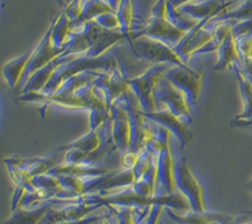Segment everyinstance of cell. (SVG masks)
I'll return each mask as SVG.
<instances>
[{
    "mask_svg": "<svg viewBox=\"0 0 252 224\" xmlns=\"http://www.w3.org/2000/svg\"><path fill=\"white\" fill-rule=\"evenodd\" d=\"M116 67H119L118 59L112 55H103L98 58H89L80 56L75 59L61 64L56 69V72L53 73L43 91L39 93H43L47 96L55 95L68 78L81 72H86V71H106L107 72V71L115 69Z\"/></svg>",
    "mask_w": 252,
    "mask_h": 224,
    "instance_id": "cell-1",
    "label": "cell"
},
{
    "mask_svg": "<svg viewBox=\"0 0 252 224\" xmlns=\"http://www.w3.org/2000/svg\"><path fill=\"white\" fill-rule=\"evenodd\" d=\"M172 66L173 64L169 63L154 64L150 68L145 69L141 75L127 80V86L138 97L143 112L157 111V102L154 98L155 87Z\"/></svg>",
    "mask_w": 252,
    "mask_h": 224,
    "instance_id": "cell-2",
    "label": "cell"
},
{
    "mask_svg": "<svg viewBox=\"0 0 252 224\" xmlns=\"http://www.w3.org/2000/svg\"><path fill=\"white\" fill-rule=\"evenodd\" d=\"M132 52L140 59L152 63H169L173 66H188L175 53L174 49L160 40L150 37H136L129 42Z\"/></svg>",
    "mask_w": 252,
    "mask_h": 224,
    "instance_id": "cell-3",
    "label": "cell"
},
{
    "mask_svg": "<svg viewBox=\"0 0 252 224\" xmlns=\"http://www.w3.org/2000/svg\"><path fill=\"white\" fill-rule=\"evenodd\" d=\"M174 180L178 192L188 199L190 209L195 213L206 212L203 189L184 156L174 160Z\"/></svg>",
    "mask_w": 252,
    "mask_h": 224,
    "instance_id": "cell-4",
    "label": "cell"
},
{
    "mask_svg": "<svg viewBox=\"0 0 252 224\" xmlns=\"http://www.w3.org/2000/svg\"><path fill=\"white\" fill-rule=\"evenodd\" d=\"M154 98L155 102L165 105L166 110H169L172 113L178 116L187 125H192L193 116L189 111V105L187 102L186 95L181 89L173 86L172 82L165 76H163L160 81L158 82L157 87H155Z\"/></svg>",
    "mask_w": 252,
    "mask_h": 224,
    "instance_id": "cell-5",
    "label": "cell"
},
{
    "mask_svg": "<svg viewBox=\"0 0 252 224\" xmlns=\"http://www.w3.org/2000/svg\"><path fill=\"white\" fill-rule=\"evenodd\" d=\"M164 76L172 82L173 86L186 95L189 106L194 107L198 104L203 82V75L201 72H197L189 66H172Z\"/></svg>",
    "mask_w": 252,
    "mask_h": 224,
    "instance_id": "cell-6",
    "label": "cell"
},
{
    "mask_svg": "<svg viewBox=\"0 0 252 224\" xmlns=\"http://www.w3.org/2000/svg\"><path fill=\"white\" fill-rule=\"evenodd\" d=\"M187 33L188 32H184L182 29L173 26L168 19H163V18H150L146 22L145 27L143 29L131 32L129 42L132 38L145 35V37H150L153 39L160 40V42L168 44V46L174 49L178 44L181 43L182 39L186 37Z\"/></svg>",
    "mask_w": 252,
    "mask_h": 224,
    "instance_id": "cell-7",
    "label": "cell"
},
{
    "mask_svg": "<svg viewBox=\"0 0 252 224\" xmlns=\"http://www.w3.org/2000/svg\"><path fill=\"white\" fill-rule=\"evenodd\" d=\"M64 51H66V48H56V47L53 46V42H52L51 24L48 30H47L46 35L43 37V39L40 40V43L38 44L37 48L33 51L31 60H29L28 66H27L26 71H24L23 77H22V80H20L19 82L22 88H23L24 84H27V81L29 80V77H31L33 73L39 71L40 68H43V67L47 66L48 63H51L52 60H55L56 58L60 57Z\"/></svg>",
    "mask_w": 252,
    "mask_h": 224,
    "instance_id": "cell-8",
    "label": "cell"
},
{
    "mask_svg": "<svg viewBox=\"0 0 252 224\" xmlns=\"http://www.w3.org/2000/svg\"><path fill=\"white\" fill-rule=\"evenodd\" d=\"M83 181H85V194L105 196L119 188L131 187L135 183V178L132 169H123L119 172H107L106 175L98 178L83 179Z\"/></svg>",
    "mask_w": 252,
    "mask_h": 224,
    "instance_id": "cell-9",
    "label": "cell"
},
{
    "mask_svg": "<svg viewBox=\"0 0 252 224\" xmlns=\"http://www.w3.org/2000/svg\"><path fill=\"white\" fill-rule=\"evenodd\" d=\"M158 171L155 180V196H164L177 192L174 180V159H173L170 142L164 144L160 154L158 155Z\"/></svg>",
    "mask_w": 252,
    "mask_h": 224,
    "instance_id": "cell-10",
    "label": "cell"
},
{
    "mask_svg": "<svg viewBox=\"0 0 252 224\" xmlns=\"http://www.w3.org/2000/svg\"><path fill=\"white\" fill-rule=\"evenodd\" d=\"M94 84L96 88L101 91L109 110L111 109L115 101L121 97L129 89L127 80L124 77L119 67H116L112 71H107V72L106 71H100L96 80L94 81Z\"/></svg>",
    "mask_w": 252,
    "mask_h": 224,
    "instance_id": "cell-11",
    "label": "cell"
},
{
    "mask_svg": "<svg viewBox=\"0 0 252 224\" xmlns=\"http://www.w3.org/2000/svg\"><path fill=\"white\" fill-rule=\"evenodd\" d=\"M149 121H153L155 124L161 125L165 129L170 131V134L175 136L181 142V149H186L189 142L193 139L192 130L189 129V125L175 116L169 110H163V111H154V112H143Z\"/></svg>",
    "mask_w": 252,
    "mask_h": 224,
    "instance_id": "cell-12",
    "label": "cell"
},
{
    "mask_svg": "<svg viewBox=\"0 0 252 224\" xmlns=\"http://www.w3.org/2000/svg\"><path fill=\"white\" fill-rule=\"evenodd\" d=\"M103 207L101 203L98 204H86V203H73L62 209H55L52 208L39 224H60L64 222H76L86 218L92 212L97 210L98 208Z\"/></svg>",
    "mask_w": 252,
    "mask_h": 224,
    "instance_id": "cell-13",
    "label": "cell"
},
{
    "mask_svg": "<svg viewBox=\"0 0 252 224\" xmlns=\"http://www.w3.org/2000/svg\"><path fill=\"white\" fill-rule=\"evenodd\" d=\"M236 0H228V1L227 0H204V1H199V3L192 1V3L179 6L178 9L183 14L188 15V17H190L199 23V22L211 20L212 18L222 14Z\"/></svg>",
    "mask_w": 252,
    "mask_h": 224,
    "instance_id": "cell-14",
    "label": "cell"
},
{
    "mask_svg": "<svg viewBox=\"0 0 252 224\" xmlns=\"http://www.w3.org/2000/svg\"><path fill=\"white\" fill-rule=\"evenodd\" d=\"M110 117L112 121L111 135L114 146L123 155L130 149L129 117H127V113L116 105H112L110 109Z\"/></svg>",
    "mask_w": 252,
    "mask_h": 224,
    "instance_id": "cell-15",
    "label": "cell"
},
{
    "mask_svg": "<svg viewBox=\"0 0 252 224\" xmlns=\"http://www.w3.org/2000/svg\"><path fill=\"white\" fill-rule=\"evenodd\" d=\"M77 57H80V56L61 55L60 57L56 58L55 60H52L51 63H48L47 66H44L43 68H40L39 71L33 73V75L29 77V80L27 81V84H24L23 88L20 89V93L42 92L44 87H46L47 84L49 82V80L52 78V76H53V73L56 72V69H57L61 64L69 62V60L75 59V58Z\"/></svg>",
    "mask_w": 252,
    "mask_h": 224,
    "instance_id": "cell-16",
    "label": "cell"
},
{
    "mask_svg": "<svg viewBox=\"0 0 252 224\" xmlns=\"http://www.w3.org/2000/svg\"><path fill=\"white\" fill-rule=\"evenodd\" d=\"M164 212L177 224H211L216 221L223 224H233L232 217L222 214V213H195L193 210H189L187 214L182 216V214H177L172 208H165Z\"/></svg>",
    "mask_w": 252,
    "mask_h": 224,
    "instance_id": "cell-17",
    "label": "cell"
},
{
    "mask_svg": "<svg viewBox=\"0 0 252 224\" xmlns=\"http://www.w3.org/2000/svg\"><path fill=\"white\" fill-rule=\"evenodd\" d=\"M4 163L14 165L18 169L23 170L24 174L29 179L34 178L37 175L46 174L49 170H52L55 167H57L56 159L51 158H33V159H23L13 156V158L4 159Z\"/></svg>",
    "mask_w": 252,
    "mask_h": 224,
    "instance_id": "cell-18",
    "label": "cell"
},
{
    "mask_svg": "<svg viewBox=\"0 0 252 224\" xmlns=\"http://www.w3.org/2000/svg\"><path fill=\"white\" fill-rule=\"evenodd\" d=\"M56 203H66V201L53 199V200L44 201V204L38 207L37 209L32 210H27L24 208H18L14 212H12V216L4 222V224H39L47 213L52 208H55Z\"/></svg>",
    "mask_w": 252,
    "mask_h": 224,
    "instance_id": "cell-19",
    "label": "cell"
},
{
    "mask_svg": "<svg viewBox=\"0 0 252 224\" xmlns=\"http://www.w3.org/2000/svg\"><path fill=\"white\" fill-rule=\"evenodd\" d=\"M218 62L213 69L217 72H226L228 69H232L233 64L242 62L236 46V38L232 35V32L226 38L222 46L218 48ZM244 63V62H242Z\"/></svg>",
    "mask_w": 252,
    "mask_h": 224,
    "instance_id": "cell-20",
    "label": "cell"
},
{
    "mask_svg": "<svg viewBox=\"0 0 252 224\" xmlns=\"http://www.w3.org/2000/svg\"><path fill=\"white\" fill-rule=\"evenodd\" d=\"M232 69L237 77L241 96L244 101V111L236 116V118H252V82L245 72L242 62L233 64Z\"/></svg>",
    "mask_w": 252,
    "mask_h": 224,
    "instance_id": "cell-21",
    "label": "cell"
},
{
    "mask_svg": "<svg viewBox=\"0 0 252 224\" xmlns=\"http://www.w3.org/2000/svg\"><path fill=\"white\" fill-rule=\"evenodd\" d=\"M49 174L52 175H75L81 179H89V178H98V176L106 175L110 172L107 169H102L98 167H89V165H68V164H61L55 167L52 170H49Z\"/></svg>",
    "mask_w": 252,
    "mask_h": 224,
    "instance_id": "cell-22",
    "label": "cell"
},
{
    "mask_svg": "<svg viewBox=\"0 0 252 224\" xmlns=\"http://www.w3.org/2000/svg\"><path fill=\"white\" fill-rule=\"evenodd\" d=\"M52 24V42L56 48H66L69 34L72 30V20L67 15L66 10L53 18Z\"/></svg>",
    "mask_w": 252,
    "mask_h": 224,
    "instance_id": "cell-23",
    "label": "cell"
},
{
    "mask_svg": "<svg viewBox=\"0 0 252 224\" xmlns=\"http://www.w3.org/2000/svg\"><path fill=\"white\" fill-rule=\"evenodd\" d=\"M32 55H33V51L19 56L15 59H12L3 67V76L9 87L15 88L19 84L20 80L24 75V71H26L29 60H31Z\"/></svg>",
    "mask_w": 252,
    "mask_h": 224,
    "instance_id": "cell-24",
    "label": "cell"
},
{
    "mask_svg": "<svg viewBox=\"0 0 252 224\" xmlns=\"http://www.w3.org/2000/svg\"><path fill=\"white\" fill-rule=\"evenodd\" d=\"M103 142V132L102 126L97 130H90L89 134L82 136L78 140L73 141L71 144L64 146L57 147V151H67L69 149H80L86 152H94L102 146Z\"/></svg>",
    "mask_w": 252,
    "mask_h": 224,
    "instance_id": "cell-25",
    "label": "cell"
},
{
    "mask_svg": "<svg viewBox=\"0 0 252 224\" xmlns=\"http://www.w3.org/2000/svg\"><path fill=\"white\" fill-rule=\"evenodd\" d=\"M126 39L125 35L120 32V29H116V30H109L106 29L103 34L101 35L100 39L91 47L89 52L83 57L89 58H98L101 56H103L107 51L112 48L114 46H116L118 43H120L121 40Z\"/></svg>",
    "mask_w": 252,
    "mask_h": 224,
    "instance_id": "cell-26",
    "label": "cell"
},
{
    "mask_svg": "<svg viewBox=\"0 0 252 224\" xmlns=\"http://www.w3.org/2000/svg\"><path fill=\"white\" fill-rule=\"evenodd\" d=\"M236 22L233 20H222V22H217L213 30V39L209 42L208 44L203 47L202 49L197 51L194 55H203V53L213 52V51H218L222 43H223L226 38L231 34L232 32V27Z\"/></svg>",
    "mask_w": 252,
    "mask_h": 224,
    "instance_id": "cell-27",
    "label": "cell"
},
{
    "mask_svg": "<svg viewBox=\"0 0 252 224\" xmlns=\"http://www.w3.org/2000/svg\"><path fill=\"white\" fill-rule=\"evenodd\" d=\"M116 15L120 23V32L126 37V40L129 42L131 35V26L134 19V0H121L119 9L116 10Z\"/></svg>",
    "mask_w": 252,
    "mask_h": 224,
    "instance_id": "cell-28",
    "label": "cell"
},
{
    "mask_svg": "<svg viewBox=\"0 0 252 224\" xmlns=\"http://www.w3.org/2000/svg\"><path fill=\"white\" fill-rule=\"evenodd\" d=\"M107 12H112V10L103 0H90L89 3H86L83 5V10L80 19H78L76 23L72 24V28H77V27L87 23V22L94 20L96 17Z\"/></svg>",
    "mask_w": 252,
    "mask_h": 224,
    "instance_id": "cell-29",
    "label": "cell"
},
{
    "mask_svg": "<svg viewBox=\"0 0 252 224\" xmlns=\"http://www.w3.org/2000/svg\"><path fill=\"white\" fill-rule=\"evenodd\" d=\"M217 22L222 20H233V22H242V20L252 19V0H242V4L233 10L223 12L222 14L215 17Z\"/></svg>",
    "mask_w": 252,
    "mask_h": 224,
    "instance_id": "cell-30",
    "label": "cell"
},
{
    "mask_svg": "<svg viewBox=\"0 0 252 224\" xmlns=\"http://www.w3.org/2000/svg\"><path fill=\"white\" fill-rule=\"evenodd\" d=\"M31 181L32 185H33L35 189L47 190V192H61V190H63L57 176L52 175L49 172L34 176V178L31 179Z\"/></svg>",
    "mask_w": 252,
    "mask_h": 224,
    "instance_id": "cell-31",
    "label": "cell"
},
{
    "mask_svg": "<svg viewBox=\"0 0 252 224\" xmlns=\"http://www.w3.org/2000/svg\"><path fill=\"white\" fill-rule=\"evenodd\" d=\"M56 176H57L58 180H60L61 187H62L63 189L68 190L75 198H80L81 196L85 194V181H83V179L75 175H68V174H66V175Z\"/></svg>",
    "mask_w": 252,
    "mask_h": 224,
    "instance_id": "cell-32",
    "label": "cell"
},
{
    "mask_svg": "<svg viewBox=\"0 0 252 224\" xmlns=\"http://www.w3.org/2000/svg\"><path fill=\"white\" fill-rule=\"evenodd\" d=\"M154 159H158V158L153 156L149 152V150L146 149V147H143V150H141L140 154H139L138 161H136V164H135L134 169H132L135 181L140 180L141 176H143L146 172V170L150 168V165H152Z\"/></svg>",
    "mask_w": 252,
    "mask_h": 224,
    "instance_id": "cell-33",
    "label": "cell"
},
{
    "mask_svg": "<svg viewBox=\"0 0 252 224\" xmlns=\"http://www.w3.org/2000/svg\"><path fill=\"white\" fill-rule=\"evenodd\" d=\"M94 22H96L98 26L102 27V28L109 29V30H116V29H120L119 18L115 12L103 13V14L94 18Z\"/></svg>",
    "mask_w": 252,
    "mask_h": 224,
    "instance_id": "cell-34",
    "label": "cell"
},
{
    "mask_svg": "<svg viewBox=\"0 0 252 224\" xmlns=\"http://www.w3.org/2000/svg\"><path fill=\"white\" fill-rule=\"evenodd\" d=\"M236 46H237L238 53L242 59V62H247L252 58V35H245L236 39Z\"/></svg>",
    "mask_w": 252,
    "mask_h": 224,
    "instance_id": "cell-35",
    "label": "cell"
},
{
    "mask_svg": "<svg viewBox=\"0 0 252 224\" xmlns=\"http://www.w3.org/2000/svg\"><path fill=\"white\" fill-rule=\"evenodd\" d=\"M107 209L112 212L118 219V224H135L132 221L131 208L127 207H114V205H107Z\"/></svg>",
    "mask_w": 252,
    "mask_h": 224,
    "instance_id": "cell-36",
    "label": "cell"
},
{
    "mask_svg": "<svg viewBox=\"0 0 252 224\" xmlns=\"http://www.w3.org/2000/svg\"><path fill=\"white\" fill-rule=\"evenodd\" d=\"M232 35L237 39L245 35H252V19L242 20L233 24L232 27Z\"/></svg>",
    "mask_w": 252,
    "mask_h": 224,
    "instance_id": "cell-37",
    "label": "cell"
},
{
    "mask_svg": "<svg viewBox=\"0 0 252 224\" xmlns=\"http://www.w3.org/2000/svg\"><path fill=\"white\" fill-rule=\"evenodd\" d=\"M64 10H66V13H67V15L69 17V19L72 20V24L76 23V22L80 19L81 14H82L83 1L82 0H72V1H69L68 6H67Z\"/></svg>",
    "mask_w": 252,
    "mask_h": 224,
    "instance_id": "cell-38",
    "label": "cell"
},
{
    "mask_svg": "<svg viewBox=\"0 0 252 224\" xmlns=\"http://www.w3.org/2000/svg\"><path fill=\"white\" fill-rule=\"evenodd\" d=\"M168 3H169V0H158L154 8L152 9V18H163V19H166V15H168Z\"/></svg>",
    "mask_w": 252,
    "mask_h": 224,
    "instance_id": "cell-39",
    "label": "cell"
},
{
    "mask_svg": "<svg viewBox=\"0 0 252 224\" xmlns=\"http://www.w3.org/2000/svg\"><path fill=\"white\" fill-rule=\"evenodd\" d=\"M165 207H163L161 204H154L152 208V212H150L149 217L146 218L145 223L144 224H159L160 222V217L163 214Z\"/></svg>",
    "mask_w": 252,
    "mask_h": 224,
    "instance_id": "cell-40",
    "label": "cell"
},
{
    "mask_svg": "<svg viewBox=\"0 0 252 224\" xmlns=\"http://www.w3.org/2000/svg\"><path fill=\"white\" fill-rule=\"evenodd\" d=\"M139 159V154H135V152H125L121 156V167L123 169H134L135 164Z\"/></svg>",
    "mask_w": 252,
    "mask_h": 224,
    "instance_id": "cell-41",
    "label": "cell"
},
{
    "mask_svg": "<svg viewBox=\"0 0 252 224\" xmlns=\"http://www.w3.org/2000/svg\"><path fill=\"white\" fill-rule=\"evenodd\" d=\"M107 214H101V216H89L86 218L81 219V221H76V222H64V223H60V224H94L97 223V222L102 221Z\"/></svg>",
    "mask_w": 252,
    "mask_h": 224,
    "instance_id": "cell-42",
    "label": "cell"
},
{
    "mask_svg": "<svg viewBox=\"0 0 252 224\" xmlns=\"http://www.w3.org/2000/svg\"><path fill=\"white\" fill-rule=\"evenodd\" d=\"M100 224H118V219L115 217V214L112 212L107 213V216L102 219L101 222H98Z\"/></svg>",
    "mask_w": 252,
    "mask_h": 224,
    "instance_id": "cell-43",
    "label": "cell"
},
{
    "mask_svg": "<svg viewBox=\"0 0 252 224\" xmlns=\"http://www.w3.org/2000/svg\"><path fill=\"white\" fill-rule=\"evenodd\" d=\"M192 1H195V0H169V4L174 8H179V6L184 5V4L192 3Z\"/></svg>",
    "mask_w": 252,
    "mask_h": 224,
    "instance_id": "cell-44",
    "label": "cell"
},
{
    "mask_svg": "<svg viewBox=\"0 0 252 224\" xmlns=\"http://www.w3.org/2000/svg\"><path fill=\"white\" fill-rule=\"evenodd\" d=\"M246 188H247V189L250 190V192H251V194H252V179H251V180L249 181V183H247Z\"/></svg>",
    "mask_w": 252,
    "mask_h": 224,
    "instance_id": "cell-45",
    "label": "cell"
},
{
    "mask_svg": "<svg viewBox=\"0 0 252 224\" xmlns=\"http://www.w3.org/2000/svg\"><path fill=\"white\" fill-rule=\"evenodd\" d=\"M211 224H223V223H220V222L216 221V222H213V223H211Z\"/></svg>",
    "mask_w": 252,
    "mask_h": 224,
    "instance_id": "cell-46",
    "label": "cell"
},
{
    "mask_svg": "<svg viewBox=\"0 0 252 224\" xmlns=\"http://www.w3.org/2000/svg\"><path fill=\"white\" fill-rule=\"evenodd\" d=\"M82 1H83V5H85V4H86V3H89L90 0H82Z\"/></svg>",
    "mask_w": 252,
    "mask_h": 224,
    "instance_id": "cell-47",
    "label": "cell"
},
{
    "mask_svg": "<svg viewBox=\"0 0 252 224\" xmlns=\"http://www.w3.org/2000/svg\"><path fill=\"white\" fill-rule=\"evenodd\" d=\"M159 224H164V222L160 221V222H159Z\"/></svg>",
    "mask_w": 252,
    "mask_h": 224,
    "instance_id": "cell-48",
    "label": "cell"
},
{
    "mask_svg": "<svg viewBox=\"0 0 252 224\" xmlns=\"http://www.w3.org/2000/svg\"><path fill=\"white\" fill-rule=\"evenodd\" d=\"M245 224V223H244ZM247 224H252V222H251V223H247Z\"/></svg>",
    "mask_w": 252,
    "mask_h": 224,
    "instance_id": "cell-49",
    "label": "cell"
}]
</instances>
